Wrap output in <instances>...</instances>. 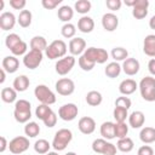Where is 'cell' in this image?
<instances>
[{"label":"cell","mask_w":155,"mask_h":155,"mask_svg":"<svg viewBox=\"0 0 155 155\" xmlns=\"http://www.w3.org/2000/svg\"><path fill=\"white\" fill-rule=\"evenodd\" d=\"M0 74H1V78H0V84H4L5 82V79H6V71L1 68L0 69Z\"/></svg>","instance_id":"9f6ffc18"},{"label":"cell","mask_w":155,"mask_h":155,"mask_svg":"<svg viewBox=\"0 0 155 155\" xmlns=\"http://www.w3.org/2000/svg\"><path fill=\"white\" fill-rule=\"evenodd\" d=\"M78 128L82 134H91L96 130V121L91 116H84L79 120Z\"/></svg>","instance_id":"5bb4252c"},{"label":"cell","mask_w":155,"mask_h":155,"mask_svg":"<svg viewBox=\"0 0 155 155\" xmlns=\"http://www.w3.org/2000/svg\"><path fill=\"white\" fill-rule=\"evenodd\" d=\"M113 116L116 122H125L126 119H128V110L124 109V108L115 107L113 110Z\"/></svg>","instance_id":"60d3db41"},{"label":"cell","mask_w":155,"mask_h":155,"mask_svg":"<svg viewBox=\"0 0 155 155\" xmlns=\"http://www.w3.org/2000/svg\"><path fill=\"white\" fill-rule=\"evenodd\" d=\"M110 56L114 59V62H124L125 59L128 58V51L125 47H121V46L114 47L110 52Z\"/></svg>","instance_id":"1f68e13d"},{"label":"cell","mask_w":155,"mask_h":155,"mask_svg":"<svg viewBox=\"0 0 155 155\" xmlns=\"http://www.w3.org/2000/svg\"><path fill=\"white\" fill-rule=\"evenodd\" d=\"M143 52L147 56H149L151 58H155V34H149L144 38Z\"/></svg>","instance_id":"7402d4cb"},{"label":"cell","mask_w":155,"mask_h":155,"mask_svg":"<svg viewBox=\"0 0 155 155\" xmlns=\"http://www.w3.org/2000/svg\"><path fill=\"white\" fill-rule=\"evenodd\" d=\"M105 5H107V7H108L111 12H114V11H117V10L121 8L122 1H121V0H107V1H105Z\"/></svg>","instance_id":"7dc6e473"},{"label":"cell","mask_w":155,"mask_h":155,"mask_svg":"<svg viewBox=\"0 0 155 155\" xmlns=\"http://www.w3.org/2000/svg\"><path fill=\"white\" fill-rule=\"evenodd\" d=\"M44 54L41 51H36V50H30L29 52H27L23 56V64L25 68L28 69H36L41 62H42Z\"/></svg>","instance_id":"ba28073f"},{"label":"cell","mask_w":155,"mask_h":155,"mask_svg":"<svg viewBox=\"0 0 155 155\" xmlns=\"http://www.w3.org/2000/svg\"><path fill=\"white\" fill-rule=\"evenodd\" d=\"M71 139H73V132L68 128H61L54 133L52 140V148L56 151H62L68 147Z\"/></svg>","instance_id":"3957f363"},{"label":"cell","mask_w":155,"mask_h":155,"mask_svg":"<svg viewBox=\"0 0 155 155\" xmlns=\"http://www.w3.org/2000/svg\"><path fill=\"white\" fill-rule=\"evenodd\" d=\"M16 21L17 19H16V17L12 12H7V11L2 12L0 15V28L5 31L11 30V29H13V27L16 24Z\"/></svg>","instance_id":"ac0fdd59"},{"label":"cell","mask_w":155,"mask_h":155,"mask_svg":"<svg viewBox=\"0 0 155 155\" xmlns=\"http://www.w3.org/2000/svg\"><path fill=\"white\" fill-rule=\"evenodd\" d=\"M128 133V125L126 122H115V138H125Z\"/></svg>","instance_id":"b9f144b4"},{"label":"cell","mask_w":155,"mask_h":155,"mask_svg":"<svg viewBox=\"0 0 155 155\" xmlns=\"http://www.w3.org/2000/svg\"><path fill=\"white\" fill-rule=\"evenodd\" d=\"M24 133L28 138H35L40 133V126L35 121H29L24 126Z\"/></svg>","instance_id":"836d02e7"},{"label":"cell","mask_w":155,"mask_h":155,"mask_svg":"<svg viewBox=\"0 0 155 155\" xmlns=\"http://www.w3.org/2000/svg\"><path fill=\"white\" fill-rule=\"evenodd\" d=\"M1 67L6 73L13 74L19 68V61L16 58V56H6L1 62Z\"/></svg>","instance_id":"e0dca14e"},{"label":"cell","mask_w":155,"mask_h":155,"mask_svg":"<svg viewBox=\"0 0 155 155\" xmlns=\"http://www.w3.org/2000/svg\"><path fill=\"white\" fill-rule=\"evenodd\" d=\"M27 48H28L27 42L22 40L17 46H15V47L11 50L12 56H24V54L27 53Z\"/></svg>","instance_id":"f6af8a7d"},{"label":"cell","mask_w":155,"mask_h":155,"mask_svg":"<svg viewBox=\"0 0 155 155\" xmlns=\"http://www.w3.org/2000/svg\"><path fill=\"white\" fill-rule=\"evenodd\" d=\"M61 34L63 38L65 39H73L75 38V34H76V28L73 23H64L61 28Z\"/></svg>","instance_id":"8d00e7d4"},{"label":"cell","mask_w":155,"mask_h":155,"mask_svg":"<svg viewBox=\"0 0 155 155\" xmlns=\"http://www.w3.org/2000/svg\"><path fill=\"white\" fill-rule=\"evenodd\" d=\"M78 63H79V67L84 70V71H91L93 68H94V63H92V62H90L84 54H81L80 57H79V61H78Z\"/></svg>","instance_id":"7bdbcfd3"},{"label":"cell","mask_w":155,"mask_h":155,"mask_svg":"<svg viewBox=\"0 0 155 155\" xmlns=\"http://www.w3.org/2000/svg\"><path fill=\"white\" fill-rule=\"evenodd\" d=\"M116 150H117V148H116L113 143L108 142L107 148H105V151H104L103 155H116Z\"/></svg>","instance_id":"816d5d0a"},{"label":"cell","mask_w":155,"mask_h":155,"mask_svg":"<svg viewBox=\"0 0 155 155\" xmlns=\"http://www.w3.org/2000/svg\"><path fill=\"white\" fill-rule=\"evenodd\" d=\"M139 139L144 144H151L155 142V128L150 126H145L139 132Z\"/></svg>","instance_id":"cb8c5ba5"},{"label":"cell","mask_w":155,"mask_h":155,"mask_svg":"<svg viewBox=\"0 0 155 155\" xmlns=\"http://www.w3.org/2000/svg\"><path fill=\"white\" fill-rule=\"evenodd\" d=\"M1 99L2 102L5 103H13V102H17V91L13 88V87H4L1 90Z\"/></svg>","instance_id":"f1b7e54d"},{"label":"cell","mask_w":155,"mask_h":155,"mask_svg":"<svg viewBox=\"0 0 155 155\" xmlns=\"http://www.w3.org/2000/svg\"><path fill=\"white\" fill-rule=\"evenodd\" d=\"M52 111H53V110L51 109L50 105L40 104V105H38L36 109H35V116H36L39 120H42V121H44V120H45Z\"/></svg>","instance_id":"74e56055"},{"label":"cell","mask_w":155,"mask_h":155,"mask_svg":"<svg viewBox=\"0 0 155 155\" xmlns=\"http://www.w3.org/2000/svg\"><path fill=\"white\" fill-rule=\"evenodd\" d=\"M21 41H22V38H21L18 34L11 33V34H8V35L6 36V39H5V45H6V47L11 51V50H12L15 46H17Z\"/></svg>","instance_id":"ab89813d"},{"label":"cell","mask_w":155,"mask_h":155,"mask_svg":"<svg viewBox=\"0 0 155 155\" xmlns=\"http://www.w3.org/2000/svg\"><path fill=\"white\" fill-rule=\"evenodd\" d=\"M27 5V1L25 0H10V6L15 10H21L23 11L24 7Z\"/></svg>","instance_id":"681fc988"},{"label":"cell","mask_w":155,"mask_h":155,"mask_svg":"<svg viewBox=\"0 0 155 155\" xmlns=\"http://www.w3.org/2000/svg\"><path fill=\"white\" fill-rule=\"evenodd\" d=\"M103 102V96L101 92L92 90L90 92H87L86 94V103L91 107H98L101 103Z\"/></svg>","instance_id":"f546056e"},{"label":"cell","mask_w":155,"mask_h":155,"mask_svg":"<svg viewBox=\"0 0 155 155\" xmlns=\"http://www.w3.org/2000/svg\"><path fill=\"white\" fill-rule=\"evenodd\" d=\"M149 27H150V29L155 30V15L149 19Z\"/></svg>","instance_id":"6f0895ef"},{"label":"cell","mask_w":155,"mask_h":155,"mask_svg":"<svg viewBox=\"0 0 155 155\" xmlns=\"http://www.w3.org/2000/svg\"><path fill=\"white\" fill-rule=\"evenodd\" d=\"M29 138L24 136H17L8 142V149L12 154H22L29 149Z\"/></svg>","instance_id":"52a82bcc"},{"label":"cell","mask_w":155,"mask_h":155,"mask_svg":"<svg viewBox=\"0 0 155 155\" xmlns=\"http://www.w3.org/2000/svg\"><path fill=\"white\" fill-rule=\"evenodd\" d=\"M78 29L81 33L88 34L94 29V21L92 17L90 16H82L79 21H78Z\"/></svg>","instance_id":"44dd1931"},{"label":"cell","mask_w":155,"mask_h":155,"mask_svg":"<svg viewBox=\"0 0 155 155\" xmlns=\"http://www.w3.org/2000/svg\"><path fill=\"white\" fill-rule=\"evenodd\" d=\"M131 104H132L131 99L126 96H120L115 99V107H119V108H124L128 110L131 108Z\"/></svg>","instance_id":"ee69618b"},{"label":"cell","mask_w":155,"mask_h":155,"mask_svg":"<svg viewBox=\"0 0 155 155\" xmlns=\"http://www.w3.org/2000/svg\"><path fill=\"white\" fill-rule=\"evenodd\" d=\"M124 2H125V5H126V6H128V7H133V6L136 5L137 0H125Z\"/></svg>","instance_id":"11a10c76"},{"label":"cell","mask_w":155,"mask_h":155,"mask_svg":"<svg viewBox=\"0 0 155 155\" xmlns=\"http://www.w3.org/2000/svg\"><path fill=\"white\" fill-rule=\"evenodd\" d=\"M65 155H78V154H75L74 151H68V153H67Z\"/></svg>","instance_id":"91938a15"},{"label":"cell","mask_w":155,"mask_h":155,"mask_svg":"<svg viewBox=\"0 0 155 155\" xmlns=\"http://www.w3.org/2000/svg\"><path fill=\"white\" fill-rule=\"evenodd\" d=\"M42 122H44L45 126L48 127V128H52L53 126H56V124H57V115H56V113L52 111V113H51V114H50Z\"/></svg>","instance_id":"c3c4849f"},{"label":"cell","mask_w":155,"mask_h":155,"mask_svg":"<svg viewBox=\"0 0 155 155\" xmlns=\"http://www.w3.org/2000/svg\"><path fill=\"white\" fill-rule=\"evenodd\" d=\"M79 113L78 105L74 103H67L63 104L59 109H58V116L63 120V121H73L74 119H76Z\"/></svg>","instance_id":"8fae6325"},{"label":"cell","mask_w":155,"mask_h":155,"mask_svg":"<svg viewBox=\"0 0 155 155\" xmlns=\"http://www.w3.org/2000/svg\"><path fill=\"white\" fill-rule=\"evenodd\" d=\"M75 65V58L74 56L69 54V56H65L61 59H58L54 64V69H56V73L58 75H67L68 73L71 71V69L74 68Z\"/></svg>","instance_id":"9c48e42d"},{"label":"cell","mask_w":155,"mask_h":155,"mask_svg":"<svg viewBox=\"0 0 155 155\" xmlns=\"http://www.w3.org/2000/svg\"><path fill=\"white\" fill-rule=\"evenodd\" d=\"M0 142H1V144H0V153H4L8 148V143H7V140H6V138L4 136L0 137Z\"/></svg>","instance_id":"db71d44e"},{"label":"cell","mask_w":155,"mask_h":155,"mask_svg":"<svg viewBox=\"0 0 155 155\" xmlns=\"http://www.w3.org/2000/svg\"><path fill=\"white\" fill-rule=\"evenodd\" d=\"M90 62L94 63V64H103L108 61L109 58V53L107 52V50L101 48V47H88L86 48V51L82 53Z\"/></svg>","instance_id":"5b68a950"},{"label":"cell","mask_w":155,"mask_h":155,"mask_svg":"<svg viewBox=\"0 0 155 155\" xmlns=\"http://www.w3.org/2000/svg\"><path fill=\"white\" fill-rule=\"evenodd\" d=\"M34 94L35 98L41 103V104H46V105H52L56 103L57 98L56 94L46 86V85H38L34 90Z\"/></svg>","instance_id":"8992f818"},{"label":"cell","mask_w":155,"mask_h":155,"mask_svg":"<svg viewBox=\"0 0 155 155\" xmlns=\"http://www.w3.org/2000/svg\"><path fill=\"white\" fill-rule=\"evenodd\" d=\"M91 7L92 4L90 0H78L74 4V10L80 15H86L87 12H90Z\"/></svg>","instance_id":"d590c367"},{"label":"cell","mask_w":155,"mask_h":155,"mask_svg":"<svg viewBox=\"0 0 155 155\" xmlns=\"http://www.w3.org/2000/svg\"><path fill=\"white\" fill-rule=\"evenodd\" d=\"M62 0H41V5L45 10H53L61 5Z\"/></svg>","instance_id":"bcb514c9"},{"label":"cell","mask_w":155,"mask_h":155,"mask_svg":"<svg viewBox=\"0 0 155 155\" xmlns=\"http://www.w3.org/2000/svg\"><path fill=\"white\" fill-rule=\"evenodd\" d=\"M138 88V84L133 80V79H125L120 82L119 85V91L122 96H128L136 92V90Z\"/></svg>","instance_id":"d6986e66"},{"label":"cell","mask_w":155,"mask_h":155,"mask_svg":"<svg viewBox=\"0 0 155 155\" xmlns=\"http://www.w3.org/2000/svg\"><path fill=\"white\" fill-rule=\"evenodd\" d=\"M30 85V80L27 75H18L17 78H15L13 80V84H12V87L17 91V92H24L27 91V88L29 87Z\"/></svg>","instance_id":"d4e9b609"},{"label":"cell","mask_w":155,"mask_h":155,"mask_svg":"<svg viewBox=\"0 0 155 155\" xmlns=\"http://www.w3.org/2000/svg\"><path fill=\"white\" fill-rule=\"evenodd\" d=\"M148 70L151 74V76H155V58H151L148 62Z\"/></svg>","instance_id":"f5cc1de1"},{"label":"cell","mask_w":155,"mask_h":155,"mask_svg":"<svg viewBox=\"0 0 155 155\" xmlns=\"http://www.w3.org/2000/svg\"><path fill=\"white\" fill-rule=\"evenodd\" d=\"M145 122V115L140 110H134L128 115V125L132 128H140Z\"/></svg>","instance_id":"ffe728a7"},{"label":"cell","mask_w":155,"mask_h":155,"mask_svg":"<svg viewBox=\"0 0 155 155\" xmlns=\"http://www.w3.org/2000/svg\"><path fill=\"white\" fill-rule=\"evenodd\" d=\"M29 45H30V50H36V51H46V48H47V41H46V39L44 38V36H41V35H35V36H33L31 39H30V42H29Z\"/></svg>","instance_id":"484cf974"},{"label":"cell","mask_w":155,"mask_h":155,"mask_svg":"<svg viewBox=\"0 0 155 155\" xmlns=\"http://www.w3.org/2000/svg\"><path fill=\"white\" fill-rule=\"evenodd\" d=\"M116 148H117V150H120L121 153H130V151L133 150L134 143H133V140H132L130 137H125V138H121V139L117 140Z\"/></svg>","instance_id":"4dcf8cb0"},{"label":"cell","mask_w":155,"mask_h":155,"mask_svg":"<svg viewBox=\"0 0 155 155\" xmlns=\"http://www.w3.org/2000/svg\"><path fill=\"white\" fill-rule=\"evenodd\" d=\"M69 52L71 56H81L86 51V41L82 38H73L69 41Z\"/></svg>","instance_id":"4fadbf2b"},{"label":"cell","mask_w":155,"mask_h":155,"mask_svg":"<svg viewBox=\"0 0 155 155\" xmlns=\"http://www.w3.org/2000/svg\"><path fill=\"white\" fill-rule=\"evenodd\" d=\"M52 147V144L48 143V140L41 138V139H38L35 143H34V150L35 153L38 154H41V155H46L48 151H50V148Z\"/></svg>","instance_id":"e575fe53"},{"label":"cell","mask_w":155,"mask_h":155,"mask_svg":"<svg viewBox=\"0 0 155 155\" xmlns=\"http://www.w3.org/2000/svg\"><path fill=\"white\" fill-rule=\"evenodd\" d=\"M137 155H154V150L150 145H142L138 149Z\"/></svg>","instance_id":"f907efd6"},{"label":"cell","mask_w":155,"mask_h":155,"mask_svg":"<svg viewBox=\"0 0 155 155\" xmlns=\"http://www.w3.org/2000/svg\"><path fill=\"white\" fill-rule=\"evenodd\" d=\"M107 144H108V140L104 139V138H97L92 142V150L96 153V154H101L103 155L104 151H105V148H107Z\"/></svg>","instance_id":"f35d334b"},{"label":"cell","mask_w":155,"mask_h":155,"mask_svg":"<svg viewBox=\"0 0 155 155\" xmlns=\"http://www.w3.org/2000/svg\"><path fill=\"white\" fill-rule=\"evenodd\" d=\"M13 116L15 120L19 124H27L29 122L31 117V105L30 102L27 99H18L15 103L13 109Z\"/></svg>","instance_id":"6da1fadb"},{"label":"cell","mask_w":155,"mask_h":155,"mask_svg":"<svg viewBox=\"0 0 155 155\" xmlns=\"http://www.w3.org/2000/svg\"><path fill=\"white\" fill-rule=\"evenodd\" d=\"M101 136L104 138V139H114L115 138V122H111V121H105L101 125Z\"/></svg>","instance_id":"603a6c76"},{"label":"cell","mask_w":155,"mask_h":155,"mask_svg":"<svg viewBox=\"0 0 155 155\" xmlns=\"http://www.w3.org/2000/svg\"><path fill=\"white\" fill-rule=\"evenodd\" d=\"M138 88L144 101L155 102V78L154 76L143 78L138 84Z\"/></svg>","instance_id":"7a4b0ae2"},{"label":"cell","mask_w":155,"mask_h":155,"mask_svg":"<svg viewBox=\"0 0 155 155\" xmlns=\"http://www.w3.org/2000/svg\"><path fill=\"white\" fill-rule=\"evenodd\" d=\"M57 16H58L59 21H62L64 23H70V19L74 16V10L68 5H63V6H61L58 8Z\"/></svg>","instance_id":"4316f807"},{"label":"cell","mask_w":155,"mask_h":155,"mask_svg":"<svg viewBox=\"0 0 155 155\" xmlns=\"http://www.w3.org/2000/svg\"><path fill=\"white\" fill-rule=\"evenodd\" d=\"M121 70H122V68H121V65L119 64V62H110V63L107 64V67H105V69H104V73H105V75H107L108 78L115 79V78H117V76L120 75Z\"/></svg>","instance_id":"83f0119b"},{"label":"cell","mask_w":155,"mask_h":155,"mask_svg":"<svg viewBox=\"0 0 155 155\" xmlns=\"http://www.w3.org/2000/svg\"><path fill=\"white\" fill-rule=\"evenodd\" d=\"M67 44L63 40H53L46 48L45 54L48 59H61L63 57H65L67 53Z\"/></svg>","instance_id":"277c9868"},{"label":"cell","mask_w":155,"mask_h":155,"mask_svg":"<svg viewBox=\"0 0 155 155\" xmlns=\"http://www.w3.org/2000/svg\"><path fill=\"white\" fill-rule=\"evenodd\" d=\"M54 87H56L57 93L61 94V96H70L75 91V84L69 78H62V79H59L56 82Z\"/></svg>","instance_id":"30bf717a"},{"label":"cell","mask_w":155,"mask_h":155,"mask_svg":"<svg viewBox=\"0 0 155 155\" xmlns=\"http://www.w3.org/2000/svg\"><path fill=\"white\" fill-rule=\"evenodd\" d=\"M149 1L148 0H137L136 5L132 7V16L136 19H143L148 15Z\"/></svg>","instance_id":"2e32d148"},{"label":"cell","mask_w":155,"mask_h":155,"mask_svg":"<svg viewBox=\"0 0 155 155\" xmlns=\"http://www.w3.org/2000/svg\"><path fill=\"white\" fill-rule=\"evenodd\" d=\"M124 73L128 76H133L136 75L138 71H139V68H140V64L138 62V59L133 58V57H128L127 59H125L122 62V65H121Z\"/></svg>","instance_id":"9a60e30c"},{"label":"cell","mask_w":155,"mask_h":155,"mask_svg":"<svg viewBox=\"0 0 155 155\" xmlns=\"http://www.w3.org/2000/svg\"><path fill=\"white\" fill-rule=\"evenodd\" d=\"M102 27L107 31H114L119 27V18L115 13L108 12L102 16Z\"/></svg>","instance_id":"7c38bea8"},{"label":"cell","mask_w":155,"mask_h":155,"mask_svg":"<svg viewBox=\"0 0 155 155\" xmlns=\"http://www.w3.org/2000/svg\"><path fill=\"white\" fill-rule=\"evenodd\" d=\"M46 155H58V153L57 151H48Z\"/></svg>","instance_id":"680465c9"},{"label":"cell","mask_w":155,"mask_h":155,"mask_svg":"<svg viewBox=\"0 0 155 155\" xmlns=\"http://www.w3.org/2000/svg\"><path fill=\"white\" fill-rule=\"evenodd\" d=\"M31 19H33V15L29 10L21 11L18 17H17V22L22 28H28L31 24Z\"/></svg>","instance_id":"d6a6232c"}]
</instances>
